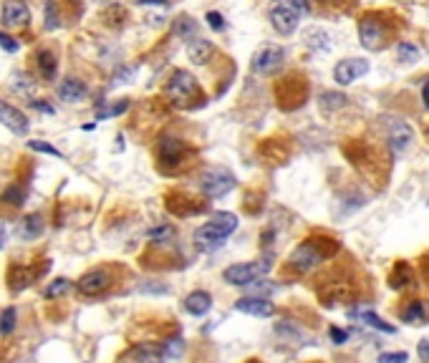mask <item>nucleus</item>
Returning a JSON list of instances; mask_svg holds the SVG:
<instances>
[{"instance_id":"e433bc0d","label":"nucleus","mask_w":429,"mask_h":363,"mask_svg":"<svg viewBox=\"0 0 429 363\" xmlns=\"http://www.w3.org/2000/svg\"><path fill=\"white\" fill-rule=\"evenodd\" d=\"M162 351H164V358H177L182 351H185V340H182L180 336H175V338H170V340H164Z\"/></svg>"},{"instance_id":"1a4fd4ad","label":"nucleus","mask_w":429,"mask_h":363,"mask_svg":"<svg viewBox=\"0 0 429 363\" xmlns=\"http://www.w3.org/2000/svg\"><path fill=\"white\" fill-rule=\"evenodd\" d=\"M359 38H361V46L366 51H381L387 46V25L384 20H376L374 15H363L359 20Z\"/></svg>"},{"instance_id":"c9c22d12","label":"nucleus","mask_w":429,"mask_h":363,"mask_svg":"<svg viewBox=\"0 0 429 363\" xmlns=\"http://www.w3.org/2000/svg\"><path fill=\"white\" fill-rule=\"evenodd\" d=\"M129 109V101L124 98V101H119V103H111V106H106V109H99L97 111V119L99 121H104V119H111V116H119V114H124V111Z\"/></svg>"},{"instance_id":"a19ab883","label":"nucleus","mask_w":429,"mask_h":363,"mask_svg":"<svg viewBox=\"0 0 429 363\" xmlns=\"http://www.w3.org/2000/svg\"><path fill=\"white\" fill-rule=\"evenodd\" d=\"M0 49H6V51H11V53H15V51H18V41H15V38H11L8 33H0Z\"/></svg>"},{"instance_id":"a211bd4d","label":"nucleus","mask_w":429,"mask_h":363,"mask_svg":"<svg viewBox=\"0 0 429 363\" xmlns=\"http://www.w3.org/2000/svg\"><path fill=\"white\" fill-rule=\"evenodd\" d=\"M215 53V46L212 41H205V38H189L187 43V58L192 60L194 66H205L207 60Z\"/></svg>"},{"instance_id":"6ab92c4d","label":"nucleus","mask_w":429,"mask_h":363,"mask_svg":"<svg viewBox=\"0 0 429 363\" xmlns=\"http://www.w3.org/2000/svg\"><path fill=\"white\" fill-rule=\"evenodd\" d=\"M36 68L43 81H56V76H58V58H56L54 51L49 49L36 51Z\"/></svg>"},{"instance_id":"f704fd0d","label":"nucleus","mask_w":429,"mask_h":363,"mask_svg":"<svg viewBox=\"0 0 429 363\" xmlns=\"http://www.w3.org/2000/svg\"><path fill=\"white\" fill-rule=\"evenodd\" d=\"M147 237H149L151 242H170L172 237H175V227L172 224H157V227H151L149 232H147Z\"/></svg>"},{"instance_id":"b1692460","label":"nucleus","mask_w":429,"mask_h":363,"mask_svg":"<svg viewBox=\"0 0 429 363\" xmlns=\"http://www.w3.org/2000/svg\"><path fill=\"white\" fill-rule=\"evenodd\" d=\"M134 363H162L164 361V351L159 345H151V343H139L129 353Z\"/></svg>"},{"instance_id":"4c0bfd02","label":"nucleus","mask_w":429,"mask_h":363,"mask_svg":"<svg viewBox=\"0 0 429 363\" xmlns=\"http://www.w3.org/2000/svg\"><path fill=\"white\" fill-rule=\"evenodd\" d=\"M28 149H33V151H41V154H51V157H56V159H63V154H61V151L56 149L54 144H46V141H41V139H33V141H28Z\"/></svg>"},{"instance_id":"58836bf2","label":"nucleus","mask_w":429,"mask_h":363,"mask_svg":"<svg viewBox=\"0 0 429 363\" xmlns=\"http://www.w3.org/2000/svg\"><path fill=\"white\" fill-rule=\"evenodd\" d=\"M205 20H207V25H210L212 30H218V33H223V30H225V18L220 15L218 11H210V13H207Z\"/></svg>"},{"instance_id":"412c9836","label":"nucleus","mask_w":429,"mask_h":363,"mask_svg":"<svg viewBox=\"0 0 429 363\" xmlns=\"http://www.w3.org/2000/svg\"><path fill=\"white\" fill-rule=\"evenodd\" d=\"M349 318L366 323V326L376 328V331H381V333H397V328L389 326L387 321H381V318L374 313V310H371V308H363V305H361V308H351V310H349Z\"/></svg>"},{"instance_id":"2eb2a0df","label":"nucleus","mask_w":429,"mask_h":363,"mask_svg":"<svg viewBox=\"0 0 429 363\" xmlns=\"http://www.w3.org/2000/svg\"><path fill=\"white\" fill-rule=\"evenodd\" d=\"M411 139H414V132H411V127L406 121H394L392 127H389L387 141L389 146H392V151H397V154H402V151L411 144Z\"/></svg>"},{"instance_id":"72a5a7b5","label":"nucleus","mask_w":429,"mask_h":363,"mask_svg":"<svg viewBox=\"0 0 429 363\" xmlns=\"http://www.w3.org/2000/svg\"><path fill=\"white\" fill-rule=\"evenodd\" d=\"M15 321H18V310L11 305V308H6L0 313V333H3V336H11V333L15 331Z\"/></svg>"},{"instance_id":"0eeeda50","label":"nucleus","mask_w":429,"mask_h":363,"mask_svg":"<svg viewBox=\"0 0 429 363\" xmlns=\"http://www.w3.org/2000/svg\"><path fill=\"white\" fill-rule=\"evenodd\" d=\"M271 270V262L266 260H255V262H235V265L225 267L223 278L225 283L235 285V288H240V285H253L258 283L266 272Z\"/></svg>"},{"instance_id":"6e6552de","label":"nucleus","mask_w":429,"mask_h":363,"mask_svg":"<svg viewBox=\"0 0 429 363\" xmlns=\"http://www.w3.org/2000/svg\"><path fill=\"white\" fill-rule=\"evenodd\" d=\"M157 159L164 172L182 170L187 164V144L175 136H162L157 144Z\"/></svg>"},{"instance_id":"f257e3e1","label":"nucleus","mask_w":429,"mask_h":363,"mask_svg":"<svg viewBox=\"0 0 429 363\" xmlns=\"http://www.w3.org/2000/svg\"><path fill=\"white\" fill-rule=\"evenodd\" d=\"M237 230V217L232 212H215L210 217V222H205L202 227L194 230V248L200 253H215L218 248H223L232 232Z\"/></svg>"},{"instance_id":"8fccbe9b","label":"nucleus","mask_w":429,"mask_h":363,"mask_svg":"<svg viewBox=\"0 0 429 363\" xmlns=\"http://www.w3.org/2000/svg\"><path fill=\"white\" fill-rule=\"evenodd\" d=\"M6 240H8V232H6V224L0 222V248L6 245Z\"/></svg>"},{"instance_id":"aec40b11","label":"nucleus","mask_w":429,"mask_h":363,"mask_svg":"<svg viewBox=\"0 0 429 363\" xmlns=\"http://www.w3.org/2000/svg\"><path fill=\"white\" fill-rule=\"evenodd\" d=\"M303 43H306V49L323 53V51L331 49V36L323 28H318V25H309V28L303 30Z\"/></svg>"},{"instance_id":"cd10ccee","label":"nucleus","mask_w":429,"mask_h":363,"mask_svg":"<svg viewBox=\"0 0 429 363\" xmlns=\"http://www.w3.org/2000/svg\"><path fill=\"white\" fill-rule=\"evenodd\" d=\"M73 288V283L68 278H56L54 283L46 285V291H43V298L46 300H56V298H63L68 291Z\"/></svg>"},{"instance_id":"f3484780","label":"nucleus","mask_w":429,"mask_h":363,"mask_svg":"<svg viewBox=\"0 0 429 363\" xmlns=\"http://www.w3.org/2000/svg\"><path fill=\"white\" fill-rule=\"evenodd\" d=\"M36 270L33 267H23V265H13L8 270V288L11 293H23L33 280H36Z\"/></svg>"},{"instance_id":"9b49d317","label":"nucleus","mask_w":429,"mask_h":363,"mask_svg":"<svg viewBox=\"0 0 429 363\" xmlns=\"http://www.w3.org/2000/svg\"><path fill=\"white\" fill-rule=\"evenodd\" d=\"M366 73H369V60L366 58H344L333 68V81L339 86H349Z\"/></svg>"},{"instance_id":"de8ad7c7","label":"nucleus","mask_w":429,"mask_h":363,"mask_svg":"<svg viewBox=\"0 0 429 363\" xmlns=\"http://www.w3.org/2000/svg\"><path fill=\"white\" fill-rule=\"evenodd\" d=\"M422 103H424V109H429V79L424 81V89H422Z\"/></svg>"},{"instance_id":"39448f33","label":"nucleus","mask_w":429,"mask_h":363,"mask_svg":"<svg viewBox=\"0 0 429 363\" xmlns=\"http://www.w3.org/2000/svg\"><path fill=\"white\" fill-rule=\"evenodd\" d=\"M268 20L275 28V33L280 36H290L296 33L298 23H301V13L296 11V6L290 0H271L268 6Z\"/></svg>"},{"instance_id":"7ed1b4c3","label":"nucleus","mask_w":429,"mask_h":363,"mask_svg":"<svg viewBox=\"0 0 429 363\" xmlns=\"http://www.w3.org/2000/svg\"><path fill=\"white\" fill-rule=\"evenodd\" d=\"M200 94L202 91L197 79L189 71H185V68H177L167 79V84H164V96H167V101L172 106H189L192 101L200 98Z\"/></svg>"},{"instance_id":"dca6fc26","label":"nucleus","mask_w":429,"mask_h":363,"mask_svg":"<svg viewBox=\"0 0 429 363\" xmlns=\"http://www.w3.org/2000/svg\"><path fill=\"white\" fill-rule=\"evenodd\" d=\"M86 94H89L86 84L81 79H73V76H68V79H63L58 84V96H61V101H66V103L84 101Z\"/></svg>"},{"instance_id":"4468645a","label":"nucleus","mask_w":429,"mask_h":363,"mask_svg":"<svg viewBox=\"0 0 429 363\" xmlns=\"http://www.w3.org/2000/svg\"><path fill=\"white\" fill-rule=\"evenodd\" d=\"M235 310L245 315H255V318H273L275 315V305H273L268 298H260V295H248V298H240L235 302Z\"/></svg>"},{"instance_id":"a878e982","label":"nucleus","mask_w":429,"mask_h":363,"mask_svg":"<svg viewBox=\"0 0 429 363\" xmlns=\"http://www.w3.org/2000/svg\"><path fill=\"white\" fill-rule=\"evenodd\" d=\"M411 283H414V270L406 262H397V267L389 275V285L394 291H404V288H411Z\"/></svg>"},{"instance_id":"20e7f679","label":"nucleus","mask_w":429,"mask_h":363,"mask_svg":"<svg viewBox=\"0 0 429 363\" xmlns=\"http://www.w3.org/2000/svg\"><path fill=\"white\" fill-rule=\"evenodd\" d=\"M235 184H237L235 174L228 172L225 167H207L200 174V189L205 192V197H212V200L230 194L235 189Z\"/></svg>"},{"instance_id":"2f4dec72","label":"nucleus","mask_w":429,"mask_h":363,"mask_svg":"<svg viewBox=\"0 0 429 363\" xmlns=\"http://www.w3.org/2000/svg\"><path fill=\"white\" fill-rule=\"evenodd\" d=\"M321 106H323V111H336L346 106V96L336 94V91H326V94H321Z\"/></svg>"},{"instance_id":"9d476101","label":"nucleus","mask_w":429,"mask_h":363,"mask_svg":"<svg viewBox=\"0 0 429 363\" xmlns=\"http://www.w3.org/2000/svg\"><path fill=\"white\" fill-rule=\"evenodd\" d=\"M114 278H111L109 267H97V270H89L86 275H81L79 283H76V291L86 298H99L109 291Z\"/></svg>"},{"instance_id":"603ef678","label":"nucleus","mask_w":429,"mask_h":363,"mask_svg":"<svg viewBox=\"0 0 429 363\" xmlns=\"http://www.w3.org/2000/svg\"><path fill=\"white\" fill-rule=\"evenodd\" d=\"M427 205H429V202H427Z\"/></svg>"},{"instance_id":"7c9ffc66","label":"nucleus","mask_w":429,"mask_h":363,"mask_svg":"<svg viewBox=\"0 0 429 363\" xmlns=\"http://www.w3.org/2000/svg\"><path fill=\"white\" fill-rule=\"evenodd\" d=\"M13 89L18 91V94H23V96H33V89H36V84H33V79H30L28 73L15 71V73H13Z\"/></svg>"},{"instance_id":"ea45409f","label":"nucleus","mask_w":429,"mask_h":363,"mask_svg":"<svg viewBox=\"0 0 429 363\" xmlns=\"http://www.w3.org/2000/svg\"><path fill=\"white\" fill-rule=\"evenodd\" d=\"M409 356L404 351H397V353H381L379 356V363H406Z\"/></svg>"},{"instance_id":"bb28decb","label":"nucleus","mask_w":429,"mask_h":363,"mask_svg":"<svg viewBox=\"0 0 429 363\" xmlns=\"http://www.w3.org/2000/svg\"><path fill=\"white\" fill-rule=\"evenodd\" d=\"M43 230H46L43 215H38L36 212V215H28V217L23 219V224H20V237H23L25 242H33L43 235Z\"/></svg>"},{"instance_id":"473e14b6","label":"nucleus","mask_w":429,"mask_h":363,"mask_svg":"<svg viewBox=\"0 0 429 363\" xmlns=\"http://www.w3.org/2000/svg\"><path fill=\"white\" fill-rule=\"evenodd\" d=\"M397 58H399L402 63H414V60H419V49L414 43L402 41L399 46H397Z\"/></svg>"},{"instance_id":"423d86ee","label":"nucleus","mask_w":429,"mask_h":363,"mask_svg":"<svg viewBox=\"0 0 429 363\" xmlns=\"http://www.w3.org/2000/svg\"><path fill=\"white\" fill-rule=\"evenodd\" d=\"M285 63V49L278 43H263L258 51L250 58V68H253L258 76H273L278 73Z\"/></svg>"},{"instance_id":"a18cd8bd","label":"nucleus","mask_w":429,"mask_h":363,"mask_svg":"<svg viewBox=\"0 0 429 363\" xmlns=\"http://www.w3.org/2000/svg\"><path fill=\"white\" fill-rule=\"evenodd\" d=\"M293 6H296L298 13H309L311 11V0H290Z\"/></svg>"},{"instance_id":"c03bdc74","label":"nucleus","mask_w":429,"mask_h":363,"mask_svg":"<svg viewBox=\"0 0 429 363\" xmlns=\"http://www.w3.org/2000/svg\"><path fill=\"white\" fill-rule=\"evenodd\" d=\"M30 106H33V109H38V111H43V114H51V116L56 114L54 106H51V103H46V101H30Z\"/></svg>"},{"instance_id":"c756f323","label":"nucleus","mask_w":429,"mask_h":363,"mask_svg":"<svg viewBox=\"0 0 429 363\" xmlns=\"http://www.w3.org/2000/svg\"><path fill=\"white\" fill-rule=\"evenodd\" d=\"M175 36L185 38V41H189V38H194V33H197V23H194L189 15H180V18L175 20Z\"/></svg>"},{"instance_id":"49530a36","label":"nucleus","mask_w":429,"mask_h":363,"mask_svg":"<svg viewBox=\"0 0 429 363\" xmlns=\"http://www.w3.org/2000/svg\"><path fill=\"white\" fill-rule=\"evenodd\" d=\"M139 6H170V0H139Z\"/></svg>"},{"instance_id":"c85d7f7f","label":"nucleus","mask_w":429,"mask_h":363,"mask_svg":"<svg viewBox=\"0 0 429 363\" xmlns=\"http://www.w3.org/2000/svg\"><path fill=\"white\" fill-rule=\"evenodd\" d=\"M43 25L49 30L61 28V8L56 0H46V6H43Z\"/></svg>"},{"instance_id":"09e8293b","label":"nucleus","mask_w":429,"mask_h":363,"mask_svg":"<svg viewBox=\"0 0 429 363\" xmlns=\"http://www.w3.org/2000/svg\"><path fill=\"white\" fill-rule=\"evenodd\" d=\"M134 76V68H119L116 71V79H132Z\"/></svg>"},{"instance_id":"3c124183","label":"nucleus","mask_w":429,"mask_h":363,"mask_svg":"<svg viewBox=\"0 0 429 363\" xmlns=\"http://www.w3.org/2000/svg\"><path fill=\"white\" fill-rule=\"evenodd\" d=\"M250 363H258V361H250Z\"/></svg>"},{"instance_id":"5701e85b","label":"nucleus","mask_w":429,"mask_h":363,"mask_svg":"<svg viewBox=\"0 0 429 363\" xmlns=\"http://www.w3.org/2000/svg\"><path fill=\"white\" fill-rule=\"evenodd\" d=\"M210 308H212V298L210 293L205 291H194L185 298V310H187L189 315H205L210 313Z\"/></svg>"},{"instance_id":"79ce46f5","label":"nucleus","mask_w":429,"mask_h":363,"mask_svg":"<svg viewBox=\"0 0 429 363\" xmlns=\"http://www.w3.org/2000/svg\"><path fill=\"white\" fill-rule=\"evenodd\" d=\"M331 338H333V343H346L349 340V333L346 331H341V328H331Z\"/></svg>"},{"instance_id":"37998d69","label":"nucleus","mask_w":429,"mask_h":363,"mask_svg":"<svg viewBox=\"0 0 429 363\" xmlns=\"http://www.w3.org/2000/svg\"><path fill=\"white\" fill-rule=\"evenodd\" d=\"M417 353H419V358H422L424 363H429V338L419 340V345H417Z\"/></svg>"},{"instance_id":"393cba45","label":"nucleus","mask_w":429,"mask_h":363,"mask_svg":"<svg viewBox=\"0 0 429 363\" xmlns=\"http://www.w3.org/2000/svg\"><path fill=\"white\" fill-rule=\"evenodd\" d=\"M399 318L404 323H409V326H424V323H427V318H429V313H427V308H424V302L411 300L399 310Z\"/></svg>"},{"instance_id":"4be33fe9","label":"nucleus","mask_w":429,"mask_h":363,"mask_svg":"<svg viewBox=\"0 0 429 363\" xmlns=\"http://www.w3.org/2000/svg\"><path fill=\"white\" fill-rule=\"evenodd\" d=\"M25 202H28V187H25V184H20V182H13V184H8V187L3 189V194H0V205H3V207H13V210H18V207H23Z\"/></svg>"},{"instance_id":"f8f14e48","label":"nucleus","mask_w":429,"mask_h":363,"mask_svg":"<svg viewBox=\"0 0 429 363\" xmlns=\"http://www.w3.org/2000/svg\"><path fill=\"white\" fill-rule=\"evenodd\" d=\"M0 20H3V25L11 28V30L28 28L30 11L23 0H6V6H3V11H0Z\"/></svg>"},{"instance_id":"ddd939ff","label":"nucleus","mask_w":429,"mask_h":363,"mask_svg":"<svg viewBox=\"0 0 429 363\" xmlns=\"http://www.w3.org/2000/svg\"><path fill=\"white\" fill-rule=\"evenodd\" d=\"M0 124L6 129H11L13 134H25L30 127L28 116H25L18 106H13V103L3 101V98H0Z\"/></svg>"},{"instance_id":"f03ea898","label":"nucleus","mask_w":429,"mask_h":363,"mask_svg":"<svg viewBox=\"0 0 429 363\" xmlns=\"http://www.w3.org/2000/svg\"><path fill=\"white\" fill-rule=\"evenodd\" d=\"M336 250H339V245L333 240H306L290 253L285 267H288L290 272H296V275H309V272H313L326 257H331Z\"/></svg>"}]
</instances>
